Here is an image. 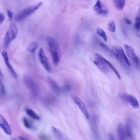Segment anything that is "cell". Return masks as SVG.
Instances as JSON below:
<instances>
[{
    "label": "cell",
    "instance_id": "14",
    "mask_svg": "<svg viewBox=\"0 0 140 140\" xmlns=\"http://www.w3.org/2000/svg\"><path fill=\"white\" fill-rule=\"evenodd\" d=\"M113 53L114 56L116 59L119 63L121 64L122 65H124V66H127L123 59V57L122 56V54L120 53V50L118 48H116L115 46L113 49Z\"/></svg>",
    "mask_w": 140,
    "mask_h": 140
},
{
    "label": "cell",
    "instance_id": "6",
    "mask_svg": "<svg viewBox=\"0 0 140 140\" xmlns=\"http://www.w3.org/2000/svg\"><path fill=\"white\" fill-rule=\"evenodd\" d=\"M72 99L73 100L74 102L75 103V104L78 106V107L79 108V110L81 111V112L83 113V114L85 116V117L88 119L89 118V114L87 108V107L83 103V102L79 98H78L77 96L75 95L72 96Z\"/></svg>",
    "mask_w": 140,
    "mask_h": 140
},
{
    "label": "cell",
    "instance_id": "10",
    "mask_svg": "<svg viewBox=\"0 0 140 140\" xmlns=\"http://www.w3.org/2000/svg\"><path fill=\"white\" fill-rule=\"evenodd\" d=\"M2 56L3 58L4 61H5V64L7 66V67H8V68L9 69V71L10 72L11 74L12 75V76L15 78H17V73H16V72L15 71V70L14 69L13 67L11 66V64H10L8 53L5 51H3V52H2Z\"/></svg>",
    "mask_w": 140,
    "mask_h": 140
},
{
    "label": "cell",
    "instance_id": "17",
    "mask_svg": "<svg viewBox=\"0 0 140 140\" xmlns=\"http://www.w3.org/2000/svg\"><path fill=\"white\" fill-rule=\"evenodd\" d=\"M113 1L116 9L120 11L123 10L125 5L126 0H113Z\"/></svg>",
    "mask_w": 140,
    "mask_h": 140
},
{
    "label": "cell",
    "instance_id": "34",
    "mask_svg": "<svg viewBox=\"0 0 140 140\" xmlns=\"http://www.w3.org/2000/svg\"><path fill=\"white\" fill-rule=\"evenodd\" d=\"M0 76H2V72L1 71V69H0Z\"/></svg>",
    "mask_w": 140,
    "mask_h": 140
},
{
    "label": "cell",
    "instance_id": "31",
    "mask_svg": "<svg viewBox=\"0 0 140 140\" xmlns=\"http://www.w3.org/2000/svg\"><path fill=\"white\" fill-rule=\"evenodd\" d=\"M108 138L110 140H114V135H113L111 133H108Z\"/></svg>",
    "mask_w": 140,
    "mask_h": 140
},
{
    "label": "cell",
    "instance_id": "13",
    "mask_svg": "<svg viewBox=\"0 0 140 140\" xmlns=\"http://www.w3.org/2000/svg\"><path fill=\"white\" fill-rule=\"evenodd\" d=\"M48 83H49L52 90L57 95H60L61 92H63L62 88H60L55 81L52 78L48 79Z\"/></svg>",
    "mask_w": 140,
    "mask_h": 140
},
{
    "label": "cell",
    "instance_id": "3",
    "mask_svg": "<svg viewBox=\"0 0 140 140\" xmlns=\"http://www.w3.org/2000/svg\"><path fill=\"white\" fill-rule=\"evenodd\" d=\"M18 30L17 26L14 24H11L7 31L6 36L4 39V44L5 47H7L10 42L17 38Z\"/></svg>",
    "mask_w": 140,
    "mask_h": 140
},
{
    "label": "cell",
    "instance_id": "32",
    "mask_svg": "<svg viewBox=\"0 0 140 140\" xmlns=\"http://www.w3.org/2000/svg\"><path fill=\"white\" fill-rule=\"evenodd\" d=\"M7 15H8V17L10 19H12V18H13V13L11 12V11H10L9 10H7Z\"/></svg>",
    "mask_w": 140,
    "mask_h": 140
},
{
    "label": "cell",
    "instance_id": "18",
    "mask_svg": "<svg viewBox=\"0 0 140 140\" xmlns=\"http://www.w3.org/2000/svg\"><path fill=\"white\" fill-rule=\"evenodd\" d=\"M52 133L54 136V137L56 138V139L62 140V139H64L63 135L62 134L61 132L57 129H56V127L52 126Z\"/></svg>",
    "mask_w": 140,
    "mask_h": 140
},
{
    "label": "cell",
    "instance_id": "29",
    "mask_svg": "<svg viewBox=\"0 0 140 140\" xmlns=\"http://www.w3.org/2000/svg\"><path fill=\"white\" fill-rule=\"evenodd\" d=\"M0 87H1V92L2 95H4L5 94V89L4 88V85L3 84V83L1 81V80H0Z\"/></svg>",
    "mask_w": 140,
    "mask_h": 140
},
{
    "label": "cell",
    "instance_id": "7",
    "mask_svg": "<svg viewBox=\"0 0 140 140\" xmlns=\"http://www.w3.org/2000/svg\"><path fill=\"white\" fill-rule=\"evenodd\" d=\"M38 57L39 59H40L41 64L46 71L48 72H51V69H50V66L48 63V58L46 57L44 50L42 48H40V50H39Z\"/></svg>",
    "mask_w": 140,
    "mask_h": 140
},
{
    "label": "cell",
    "instance_id": "9",
    "mask_svg": "<svg viewBox=\"0 0 140 140\" xmlns=\"http://www.w3.org/2000/svg\"><path fill=\"white\" fill-rule=\"evenodd\" d=\"M0 127L7 135H11L12 134L10 125L8 123L6 118L1 114H0Z\"/></svg>",
    "mask_w": 140,
    "mask_h": 140
},
{
    "label": "cell",
    "instance_id": "21",
    "mask_svg": "<svg viewBox=\"0 0 140 140\" xmlns=\"http://www.w3.org/2000/svg\"><path fill=\"white\" fill-rule=\"evenodd\" d=\"M38 46V43L36 42H32L29 44L28 46V50L31 53H33L37 49Z\"/></svg>",
    "mask_w": 140,
    "mask_h": 140
},
{
    "label": "cell",
    "instance_id": "19",
    "mask_svg": "<svg viewBox=\"0 0 140 140\" xmlns=\"http://www.w3.org/2000/svg\"><path fill=\"white\" fill-rule=\"evenodd\" d=\"M26 113L29 116H30L31 118H33V119L36 120H39L40 119V116L37 115L36 113H35L30 108H26Z\"/></svg>",
    "mask_w": 140,
    "mask_h": 140
},
{
    "label": "cell",
    "instance_id": "30",
    "mask_svg": "<svg viewBox=\"0 0 140 140\" xmlns=\"http://www.w3.org/2000/svg\"><path fill=\"white\" fill-rule=\"evenodd\" d=\"M5 15H4V14L2 13H0V25H1L3 22V21L5 20Z\"/></svg>",
    "mask_w": 140,
    "mask_h": 140
},
{
    "label": "cell",
    "instance_id": "2",
    "mask_svg": "<svg viewBox=\"0 0 140 140\" xmlns=\"http://www.w3.org/2000/svg\"><path fill=\"white\" fill-rule=\"evenodd\" d=\"M42 5L43 3L42 2H40L37 4H35V5L33 6L26 8L24 9V10H21L20 13L18 14L16 17H15V20L17 21H21L24 20L25 18L29 17V15L33 13L35 11L38 10L42 6Z\"/></svg>",
    "mask_w": 140,
    "mask_h": 140
},
{
    "label": "cell",
    "instance_id": "35",
    "mask_svg": "<svg viewBox=\"0 0 140 140\" xmlns=\"http://www.w3.org/2000/svg\"><path fill=\"white\" fill-rule=\"evenodd\" d=\"M138 14H139V17H140V6H139V11H138Z\"/></svg>",
    "mask_w": 140,
    "mask_h": 140
},
{
    "label": "cell",
    "instance_id": "26",
    "mask_svg": "<svg viewBox=\"0 0 140 140\" xmlns=\"http://www.w3.org/2000/svg\"><path fill=\"white\" fill-rule=\"evenodd\" d=\"M135 28L137 31H140V17H137L135 19Z\"/></svg>",
    "mask_w": 140,
    "mask_h": 140
},
{
    "label": "cell",
    "instance_id": "11",
    "mask_svg": "<svg viewBox=\"0 0 140 140\" xmlns=\"http://www.w3.org/2000/svg\"><path fill=\"white\" fill-rule=\"evenodd\" d=\"M124 99L134 108L137 109L139 107L138 100L134 96L130 94H125L124 95Z\"/></svg>",
    "mask_w": 140,
    "mask_h": 140
},
{
    "label": "cell",
    "instance_id": "22",
    "mask_svg": "<svg viewBox=\"0 0 140 140\" xmlns=\"http://www.w3.org/2000/svg\"><path fill=\"white\" fill-rule=\"evenodd\" d=\"M125 130H126V136H127L129 138H132L133 134V129H132V126L130 122H127V123L126 124Z\"/></svg>",
    "mask_w": 140,
    "mask_h": 140
},
{
    "label": "cell",
    "instance_id": "28",
    "mask_svg": "<svg viewBox=\"0 0 140 140\" xmlns=\"http://www.w3.org/2000/svg\"><path fill=\"white\" fill-rule=\"evenodd\" d=\"M70 90H71V86L69 84H66L62 88L63 92H68Z\"/></svg>",
    "mask_w": 140,
    "mask_h": 140
},
{
    "label": "cell",
    "instance_id": "15",
    "mask_svg": "<svg viewBox=\"0 0 140 140\" xmlns=\"http://www.w3.org/2000/svg\"><path fill=\"white\" fill-rule=\"evenodd\" d=\"M117 132H118V135L119 136V138L120 139L123 140L126 138V130L123 124H122L121 123L119 124V125H118Z\"/></svg>",
    "mask_w": 140,
    "mask_h": 140
},
{
    "label": "cell",
    "instance_id": "12",
    "mask_svg": "<svg viewBox=\"0 0 140 140\" xmlns=\"http://www.w3.org/2000/svg\"><path fill=\"white\" fill-rule=\"evenodd\" d=\"M93 9L95 12L99 15H106L108 13V10L106 7H103L102 3L100 0H98L95 5L93 7Z\"/></svg>",
    "mask_w": 140,
    "mask_h": 140
},
{
    "label": "cell",
    "instance_id": "4",
    "mask_svg": "<svg viewBox=\"0 0 140 140\" xmlns=\"http://www.w3.org/2000/svg\"><path fill=\"white\" fill-rule=\"evenodd\" d=\"M23 80H24V82L26 85V87H28L33 95L35 96L38 95L40 91V87L32 77L29 76H26L24 77Z\"/></svg>",
    "mask_w": 140,
    "mask_h": 140
},
{
    "label": "cell",
    "instance_id": "1",
    "mask_svg": "<svg viewBox=\"0 0 140 140\" xmlns=\"http://www.w3.org/2000/svg\"><path fill=\"white\" fill-rule=\"evenodd\" d=\"M49 51L51 54L53 63L55 66H57L61 59V52L59 44L55 38L48 36L46 38Z\"/></svg>",
    "mask_w": 140,
    "mask_h": 140
},
{
    "label": "cell",
    "instance_id": "16",
    "mask_svg": "<svg viewBox=\"0 0 140 140\" xmlns=\"http://www.w3.org/2000/svg\"><path fill=\"white\" fill-rule=\"evenodd\" d=\"M100 56L101 58V59L103 60V61L104 62V63H106V64L108 66V67H110L111 69L112 70V71L115 73V74L116 75V77H117L118 78V79H120V78H121V77H120V75H119V73L118 72V71H117V69H116L115 68V67L113 65L110 63V61H108L107 59H105V58H104L103 56H102L101 55H100Z\"/></svg>",
    "mask_w": 140,
    "mask_h": 140
},
{
    "label": "cell",
    "instance_id": "5",
    "mask_svg": "<svg viewBox=\"0 0 140 140\" xmlns=\"http://www.w3.org/2000/svg\"><path fill=\"white\" fill-rule=\"evenodd\" d=\"M94 59L93 60V63L96 66L100 71L103 73L107 74L109 72L108 66L104 63L103 60L100 56V54L98 53L94 54Z\"/></svg>",
    "mask_w": 140,
    "mask_h": 140
},
{
    "label": "cell",
    "instance_id": "24",
    "mask_svg": "<svg viewBox=\"0 0 140 140\" xmlns=\"http://www.w3.org/2000/svg\"><path fill=\"white\" fill-rule=\"evenodd\" d=\"M107 28L112 32H115L116 27L115 22L113 20H110L107 24Z\"/></svg>",
    "mask_w": 140,
    "mask_h": 140
},
{
    "label": "cell",
    "instance_id": "33",
    "mask_svg": "<svg viewBox=\"0 0 140 140\" xmlns=\"http://www.w3.org/2000/svg\"><path fill=\"white\" fill-rule=\"evenodd\" d=\"M124 21H125V22L126 23V24H128V25H131V21L130 20H129V19L124 18Z\"/></svg>",
    "mask_w": 140,
    "mask_h": 140
},
{
    "label": "cell",
    "instance_id": "27",
    "mask_svg": "<svg viewBox=\"0 0 140 140\" xmlns=\"http://www.w3.org/2000/svg\"><path fill=\"white\" fill-rule=\"evenodd\" d=\"M100 45L101 47V48L104 50V52H106L107 53H111V50H110V48H109L106 44H104L103 43H102V42L100 43Z\"/></svg>",
    "mask_w": 140,
    "mask_h": 140
},
{
    "label": "cell",
    "instance_id": "25",
    "mask_svg": "<svg viewBox=\"0 0 140 140\" xmlns=\"http://www.w3.org/2000/svg\"><path fill=\"white\" fill-rule=\"evenodd\" d=\"M23 122H24V125L27 129H31V128L32 127V124L31 123L29 120L28 119H26V118H23Z\"/></svg>",
    "mask_w": 140,
    "mask_h": 140
},
{
    "label": "cell",
    "instance_id": "8",
    "mask_svg": "<svg viewBox=\"0 0 140 140\" xmlns=\"http://www.w3.org/2000/svg\"><path fill=\"white\" fill-rule=\"evenodd\" d=\"M124 48H125L127 56L133 61V63L135 65L139 66L140 64V61L139 60V58L135 54L134 48L132 46L128 45H124Z\"/></svg>",
    "mask_w": 140,
    "mask_h": 140
},
{
    "label": "cell",
    "instance_id": "20",
    "mask_svg": "<svg viewBox=\"0 0 140 140\" xmlns=\"http://www.w3.org/2000/svg\"><path fill=\"white\" fill-rule=\"evenodd\" d=\"M119 49L120 50V53H121L122 54V57H123V59L124 61V63H125V64L127 65V66L128 67H130V65H131V63H130V61L129 60V59H128V57H127L125 53L124 52V50L123 49V48L122 47H119Z\"/></svg>",
    "mask_w": 140,
    "mask_h": 140
},
{
    "label": "cell",
    "instance_id": "23",
    "mask_svg": "<svg viewBox=\"0 0 140 140\" xmlns=\"http://www.w3.org/2000/svg\"><path fill=\"white\" fill-rule=\"evenodd\" d=\"M96 32H97V34H98L99 36L102 37L103 39V40L105 42L107 41V36L106 33L105 32V31L102 29L98 28L96 30Z\"/></svg>",
    "mask_w": 140,
    "mask_h": 140
}]
</instances>
